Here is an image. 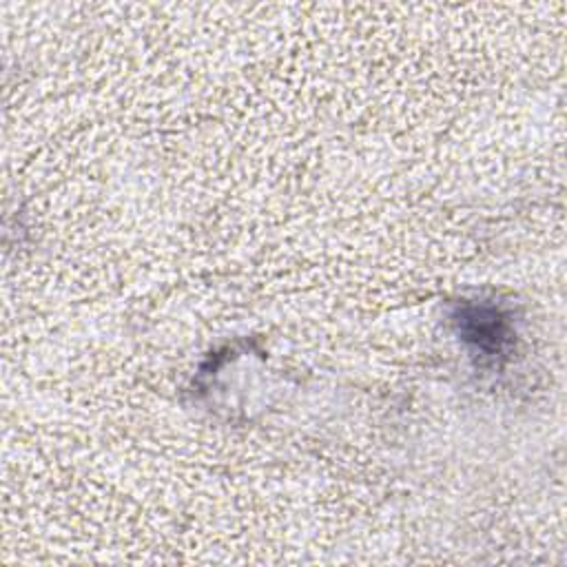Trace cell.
I'll return each mask as SVG.
<instances>
[{
    "instance_id": "6da1fadb",
    "label": "cell",
    "mask_w": 567,
    "mask_h": 567,
    "mask_svg": "<svg viewBox=\"0 0 567 567\" xmlns=\"http://www.w3.org/2000/svg\"><path fill=\"white\" fill-rule=\"evenodd\" d=\"M454 326L461 339L489 361L507 357L514 343V326L509 315L487 301L458 303Z\"/></svg>"
}]
</instances>
